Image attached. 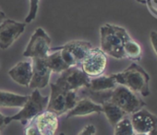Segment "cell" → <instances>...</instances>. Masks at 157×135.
<instances>
[{"label":"cell","mask_w":157,"mask_h":135,"mask_svg":"<svg viewBox=\"0 0 157 135\" xmlns=\"http://www.w3.org/2000/svg\"><path fill=\"white\" fill-rule=\"evenodd\" d=\"M117 84L123 85L135 94L146 97L150 95V76L143 68L137 63L130 64L126 70L121 72L112 74Z\"/></svg>","instance_id":"7a4b0ae2"},{"label":"cell","mask_w":157,"mask_h":135,"mask_svg":"<svg viewBox=\"0 0 157 135\" xmlns=\"http://www.w3.org/2000/svg\"><path fill=\"white\" fill-rule=\"evenodd\" d=\"M109 102L121 108L126 114H133L146 106V103L128 88L117 84L111 92Z\"/></svg>","instance_id":"5b68a950"},{"label":"cell","mask_w":157,"mask_h":135,"mask_svg":"<svg viewBox=\"0 0 157 135\" xmlns=\"http://www.w3.org/2000/svg\"><path fill=\"white\" fill-rule=\"evenodd\" d=\"M137 1L140 4H146V0H137Z\"/></svg>","instance_id":"f546056e"},{"label":"cell","mask_w":157,"mask_h":135,"mask_svg":"<svg viewBox=\"0 0 157 135\" xmlns=\"http://www.w3.org/2000/svg\"><path fill=\"white\" fill-rule=\"evenodd\" d=\"M28 98L29 95H21L0 90V107H22Z\"/></svg>","instance_id":"e0dca14e"},{"label":"cell","mask_w":157,"mask_h":135,"mask_svg":"<svg viewBox=\"0 0 157 135\" xmlns=\"http://www.w3.org/2000/svg\"><path fill=\"white\" fill-rule=\"evenodd\" d=\"M117 85V83L111 74L109 76L101 75L98 77L91 78L89 85L84 88L92 93H106L114 90Z\"/></svg>","instance_id":"2e32d148"},{"label":"cell","mask_w":157,"mask_h":135,"mask_svg":"<svg viewBox=\"0 0 157 135\" xmlns=\"http://www.w3.org/2000/svg\"><path fill=\"white\" fill-rule=\"evenodd\" d=\"M128 38H130V35L123 27L105 23L100 28V48L105 55L117 59L125 58L123 47Z\"/></svg>","instance_id":"6da1fadb"},{"label":"cell","mask_w":157,"mask_h":135,"mask_svg":"<svg viewBox=\"0 0 157 135\" xmlns=\"http://www.w3.org/2000/svg\"><path fill=\"white\" fill-rule=\"evenodd\" d=\"M146 5L151 14L157 17V0H146Z\"/></svg>","instance_id":"d4e9b609"},{"label":"cell","mask_w":157,"mask_h":135,"mask_svg":"<svg viewBox=\"0 0 157 135\" xmlns=\"http://www.w3.org/2000/svg\"><path fill=\"white\" fill-rule=\"evenodd\" d=\"M101 105L103 107V113H105L109 123L113 127L117 122H119L123 118H125V116L127 115L121 108H119L117 106H116L115 104H113L109 101L104 102Z\"/></svg>","instance_id":"d6986e66"},{"label":"cell","mask_w":157,"mask_h":135,"mask_svg":"<svg viewBox=\"0 0 157 135\" xmlns=\"http://www.w3.org/2000/svg\"><path fill=\"white\" fill-rule=\"evenodd\" d=\"M150 41H151V46H152L155 54L157 55V32L151 31L150 33Z\"/></svg>","instance_id":"484cf974"},{"label":"cell","mask_w":157,"mask_h":135,"mask_svg":"<svg viewBox=\"0 0 157 135\" xmlns=\"http://www.w3.org/2000/svg\"><path fill=\"white\" fill-rule=\"evenodd\" d=\"M6 125V117L0 113V129H2Z\"/></svg>","instance_id":"4316f807"},{"label":"cell","mask_w":157,"mask_h":135,"mask_svg":"<svg viewBox=\"0 0 157 135\" xmlns=\"http://www.w3.org/2000/svg\"><path fill=\"white\" fill-rule=\"evenodd\" d=\"M59 135H65V133H64V132H61V133H60Z\"/></svg>","instance_id":"1f68e13d"},{"label":"cell","mask_w":157,"mask_h":135,"mask_svg":"<svg viewBox=\"0 0 157 135\" xmlns=\"http://www.w3.org/2000/svg\"><path fill=\"white\" fill-rule=\"evenodd\" d=\"M50 89L51 93L46 110L55 113L58 117L71 110L80 99L77 92L66 91L56 83H50Z\"/></svg>","instance_id":"277c9868"},{"label":"cell","mask_w":157,"mask_h":135,"mask_svg":"<svg viewBox=\"0 0 157 135\" xmlns=\"http://www.w3.org/2000/svg\"><path fill=\"white\" fill-rule=\"evenodd\" d=\"M26 23L19 22L10 19L4 20L0 23V48L5 50L24 33Z\"/></svg>","instance_id":"30bf717a"},{"label":"cell","mask_w":157,"mask_h":135,"mask_svg":"<svg viewBox=\"0 0 157 135\" xmlns=\"http://www.w3.org/2000/svg\"><path fill=\"white\" fill-rule=\"evenodd\" d=\"M44 60L50 71L55 73H61L69 68V66L63 59L59 50L52 51V53H49Z\"/></svg>","instance_id":"ac0fdd59"},{"label":"cell","mask_w":157,"mask_h":135,"mask_svg":"<svg viewBox=\"0 0 157 135\" xmlns=\"http://www.w3.org/2000/svg\"><path fill=\"white\" fill-rule=\"evenodd\" d=\"M7 19V15H6V13L0 9V23H1L4 20H6Z\"/></svg>","instance_id":"83f0119b"},{"label":"cell","mask_w":157,"mask_h":135,"mask_svg":"<svg viewBox=\"0 0 157 135\" xmlns=\"http://www.w3.org/2000/svg\"><path fill=\"white\" fill-rule=\"evenodd\" d=\"M95 132H96L95 127H94V125L90 124V125L85 126L78 135H94Z\"/></svg>","instance_id":"603a6c76"},{"label":"cell","mask_w":157,"mask_h":135,"mask_svg":"<svg viewBox=\"0 0 157 135\" xmlns=\"http://www.w3.org/2000/svg\"><path fill=\"white\" fill-rule=\"evenodd\" d=\"M90 79L91 78L81 68L73 66L61 72L60 76L55 83L66 91L77 92L82 88L87 87L89 85Z\"/></svg>","instance_id":"52a82bcc"},{"label":"cell","mask_w":157,"mask_h":135,"mask_svg":"<svg viewBox=\"0 0 157 135\" xmlns=\"http://www.w3.org/2000/svg\"><path fill=\"white\" fill-rule=\"evenodd\" d=\"M93 48V45L90 42L82 40H75L68 42L61 46H56L50 49V51L59 50L61 56L65 62L69 66H81L87 54Z\"/></svg>","instance_id":"8992f818"},{"label":"cell","mask_w":157,"mask_h":135,"mask_svg":"<svg viewBox=\"0 0 157 135\" xmlns=\"http://www.w3.org/2000/svg\"><path fill=\"white\" fill-rule=\"evenodd\" d=\"M94 113H103L102 105L94 102L88 97L78 99L75 106L67 112V118H75V117H84Z\"/></svg>","instance_id":"9a60e30c"},{"label":"cell","mask_w":157,"mask_h":135,"mask_svg":"<svg viewBox=\"0 0 157 135\" xmlns=\"http://www.w3.org/2000/svg\"><path fill=\"white\" fill-rule=\"evenodd\" d=\"M130 119L128 118H123L119 122L114 126V135H134Z\"/></svg>","instance_id":"44dd1931"},{"label":"cell","mask_w":157,"mask_h":135,"mask_svg":"<svg viewBox=\"0 0 157 135\" xmlns=\"http://www.w3.org/2000/svg\"><path fill=\"white\" fill-rule=\"evenodd\" d=\"M130 122L135 133L149 134L157 126V117L143 107L132 114Z\"/></svg>","instance_id":"8fae6325"},{"label":"cell","mask_w":157,"mask_h":135,"mask_svg":"<svg viewBox=\"0 0 157 135\" xmlns=\"http://www.w3.org/2000/svg\"><path fill=\"white\" fill-rule=\"evenodd\" d=\"M33 122L42 135H55L58 128V116L51 111H44Z\"/></svg>","instance_id":"5bb4252c"},{"label":"cell","mask_w":157,"mask_h":135,"mask_svg":"<svg viewBox=\"0 0 157 135\" xmlns=\"http://www.w3.org/2000/svg\"><path fill=\"white\" fill-rule=\"evenodd\" d=\"M149 135H157V126L149 133Z\"/></svg>","instance_id":"f1b7e54d"},{"label":"cell","mask_w":157,"mask_h":135,"mask_svg":"<svg viewBox=\"0 0 157 135\" xmlns=\"http://www.w3.org/2000/svg\"><path fill=\"white\" fill-rule=\"evenodd\" d=\"M10 78L18 84L29 87L33 76V63L32 61L25 60L17 63L9 71Z\"/></svg>","instance_id":"4fadbf2b"},{"label":"cell","mask_w":157,"mask_h":135,"mask_svg":"<svg viewBox=\"0 0 157 135\" xmlns=\"http://www.w3.org/2000/svg\"><path fill=\"white\" fill-rule=\"evenodd\" d=\"M25 134H26V135H42V134L40 133V131L38 130L37 127L35 126L33 120V122L27 127V129H26V130H25Z\"/></svg>","instance_id":"cb8c5ba5"},{"label":"cell","mask_w":157,"mask_h":135,"mask_svg":"<svg viewBox=\"0 0 157 135\" xmlns=\"http://www.w3.org/2000/svg\"><path fill=\"white\" fill-rule=\"evenodd\" d=\"M123 50H124L125 58H128L133 61H140L141 59V55H142L141 46L131 37L125 42Z\"/></svg>","instance_id":"ffe728a7"},{"label":"cell","mask_w":157,"mask_h":135,"mask_svg":"<svg viewBox=\"0 0 157 135\" xmlns=\"http://www.w3.org/2000/svg\"><path fill=\"white\" fill-rule=\"evenodd\" d=\"M134 135H149V134H139V133H135Z\"/></svg>","instance_id":"4dcf8cb0"},{"label":"cell","mask_w":157,"mask_h":135,"mask_svg":"<svg viewBox=\"0 0 157 135\" xmlns=\"http://www.w3.org/2000/svg\"><path fill=\"white\" fill-rule=\"evenodd\" d=\"M51 38L47 33L41 27L37 28L33 33L23 56L30 58H45L50 53Z\"/></svg>","instance_id":"ba28073f"},{"label":"cell","mask_w":157,"mask_h":135,"mask_svg":"<svg viewBox=\"0 0 157 135\" xmlns=\"http://www.w3.org/2000/svg\"><path fill=\"white\" fill-rule=\"evenodd\" d=\"M33 76L29 87L31 89H43L49 84L52 71L45 63L44 58H32Z\"/></svg>","instance_id":"7c38bea8"},{"label":"cell","mask_w":157,"mask_h":135,"mask_svg":"<svg viewBox=\"0 0 157 135\" xmlns=\"http://www.w3.org/2000/svg\"><path fill=\"white\" fill-rule=\"evenodd\" d=\"M107 57L100 47H93L82 61V70L90 77L101 76L106 68Z\"/></svg>","instance_id":"9c48e42d"},{"label":"cell","mask_w":157,"mask_h":135,"mask_svg":"<svg viewBox=\"0 0 157 135\" xmlns=\"http://www.w3.org/2000/svg\"><path fill=\"white\" fill-rule=\"evenodd\" d=\"M29 1H30V10L27 17L25 18V23H31L35 20L38 12L40 0H29Z\"/></svg>","instance_id":"7402d4cb"},{"label":"cell","mask_w":157,"mask_h":135,"mask_svg":"<svg viewBox=\"0 0 157 135\" xmlns=\"http://www.w3.org/2000/svg\"><path fill=\"white\" fill-rule=\"evenodd\" d=\"M49 95L43 96L38 89L33 90L27 102L21 107V109L14 116L6 117V124L8 125L11 121H20L21 125L25 126L29 121L33 120L38 115L46 110Z\"/></svg>","instance_id":"3957f363"}]
</instances>
